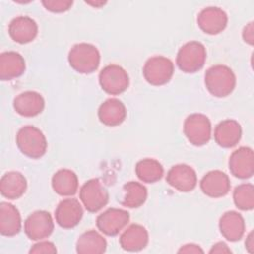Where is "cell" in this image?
Returning a JSON list of instances; mask_svg holds the SVG:
<instances>
[{"label": "cell", "instance_id": "6da1fadb", "mask_svg": "<svg viewBox=\"0 0 254 254\" xmlns=\"http://www.w3.org/2000/svg\"><path fill=\"white\" fill-rule=\"evenodd\" d=\"M204 83L210 94L215 97H225L234 90L236 77L230 67L215 64L206 70Z\"/></svg>", "mask_w": 254, "mask_h": 254}, {"label": "cell", "instance_id": "7a4b0ae2", "mask_svg": "<svg viewBox=\"0 0 254 254\" xmlns=\"http://www.w3.org/2000/svg\"><path fill=\"white\" fill-rule=\"evenodd\" d=\"M16 144L21 153L31 159H39L43 157L48 148L47 139L44 133L32 125L24 126L18 131Z\"/></svg>", "mask_w": 254, "mask_h": 254}, {"label": "cell", "instance_id": "3957f363", "mask_svg": "<svg viewBox=\"0 0 254 254\" xmlns=\"http://www.w3.org/2000/svg\"><path fill=\"white\" fill-rule=\"evenodd\" d=\"M69 65L79 73H91L100 64V54L97 48L91 44L79 43L74 45L68 53Z\"/></svg>", "mask_w": 254, "mask_h": 254}, {"label": "cell", "instance_id": "277c9868", "mask_svg": "<svg viewBox=\"0 0 254 254\" xmlns=\"http://www.w3.org/2000/svg\"><path fill=\"white\" fill-rule=\"evenodd\" d=\"M205 60V47L200 42L190 41L180 48L176 62L182 71L193 73L203 67Z\"/></svg>", "mask_w": 254, "mask_h": 254}, {"label": "cell", "instance_id": "5b68a950", "mask_svg": "<svg viewBox=\"0 0 254 254\" xmlns=\"http://www.w3.org/2000/svg\"><path fill=\"white\" fill-rule=\"evenodd\" d=\"M174 74L173 62L163 56L150 58L144 64L143 75L148 83L160 86L168 83Z\"/></svg>", "mask_w": 254, "mask_h": 254}, {"label": "cell", "instance_id": "8992f818", "mask_svg": "<svg viewBox=\"0 0 254 254\" xmlns=\"http://www.w3.org/2000/svg\"><path fill=\"white\" fill-rule=\"evenodd\" d=\"M184 133L190 144L205 145L211 137V124L208 117L201 113L189 115L184 122Z\"/></svg>", "mask_w": 254, "mask_h": 254}, {"label": "cell", "instance_id": "52a82bcc", "mask_svg": "<svg viewBox=\"0 0 254 254\" xmlns=\"http://www.w3.org/2000/svg\"><path fill=\"white\" fill-rule=\"evenodd\" d=\"M101 88L108 94L118 95L129 86V75L127 71L118 64L104 66L98 75Z\"/></svg>", "mask_w": 254, "mask_h": 254}, {"label": "cell", "instance_id": "ba28073f", "mask_svg": "<svg viewBox=\"0 0 254 254\" xmlns=\"http://www.w3.org/2000/svg\"><path fill=\"white\" fill-rule=\"evenodd\" d=\"M79 198L87 211L97 212L107 204L109 195L98 179H90L81 187Z\"/></svg>", "mask_w": 254, "mask_h": 254}, {"label": "cell", "instance_id": "9c48e42d", "mask_svg": "<svg viewBox=\"0 0 254 254\" xmlns=\"http://www.w3.org/2000/svg\"><path fill=\"white\" fill-rule=\"evenodd\" d=\"M26 235L31 240H42L49 237L54 230V221L46 210H37L31 213L24 223Z\"/></svg>", "mask_w": 254, "mask_h": 254}, {"label": "cell", "instance_id": "30bf717a", "mask_svg": "<svg viewBox=\"0 0 254 254\" xmlns=\"http://www.w3.org/2000/svg\"><path fill=\"white\" fill-rule=\"evenodd\" d=\"M128 211L121 208H108L96 218L97 228L107 236L117 235L129 222Z\"/></svg>", "mask_w": 254, "mask_h": 254}, {"label": "cell", "instance_id": "8fae6325", "mask_svg": "<svg viewBox=\"0 0 254 254\" xmlns=\"http://www.w3.org/2000/svg\"><path fill=\"white\" fill-rule=\"evenodd\" d=\"M167 183L182 192H189L194 190L197 184L195 171L189 165L179 164L173 166L167 173Z\"/></svg>", "mask_w": 254, "mask_h": 254}, {"label": "cell", "instance_id": "7c38bea8", "mask_svg": "<svg viewBox=\"0 0 254 254\" xmlns=\"http://www.w3.org/2000/svg\"><path fill=\"white\" fill-rule=\"evenodd\" d=\"M82 215V206L76 198L63 199L55 210L57 223L64 229L75 227L80 222Z\"/></svg>", "mask_w": 254, "mask_h": 254}, {"label": "cell", "instance_id": "4fadbf2b", "mask_svg": "<svg viewBox=\"0 0 254 254\" xmlns=\"http://www.w3.org/2000/svg\"><path fill=\"white\" fill-rule=\"evenodd\" d=\"M231 174L238 179H249L254 174V153L249 147H240L229 157Z\"/></svg>", "mask_w": 254, "mask_h": 254}, {"label": "cell", "instance_id": "5bb4252c", "mask_svg": "<svg viewBox=\"0 0 254 254\" xmlns=\"http://www.w3.org/2000/svg\"><path fill=\"white\" fill-rule=\"evenodd\" d=\"M226 13L219 7H206L197 15V25L202 32L208 35H217L227 26Z\"/></svg>", "mask_w": 254, "mask_h": 254}, {"label": "cell", "instance_id": "9a60e30c", "mask_svg": "<svg viewBox=\"0 0 254 254\" xmlns=\"http://www.w3.org/2000/svg\"><path fill=\"white\" fill-rule=\"evenodd\" d=\"M199 186L204 194L213 198L226 195L231 187L228 176L219 170L210 171L205 174L202 177Z\"/></svg>", "mask_w": 254, "mask_h": 254}, {"label": "cell", "instance_id": "2e32d148", "mask_svg": "<svg viewBox=\"0 0 254 254\" xmlns=\"http://www.w3.org/2000/svg\"><path fill=\"white\" fill-rule=\"evenodd\" d=\"M15 111L24 117H35L45 108V99L37 91H24L18 94L13 101Z\"/></svg>", "mask_w": 254, "mask_h": 254}, {"label": "cell", "instance_id": "e0dca14e", "mask_svg": "<svg viewBox=\"0 0 254 254\" xmlns=\"http://www.w3.org/2000/svg\"><path fill=\"white\" fill-rule=\"evenodd\" d=\"M8 33L16 43L27 44L37 37L38 25L35 20L28 16H18L10 22Z\"/></svg>", "mask_w": 254, "mask_h": 254}, {"label": "cell", "instance_id": "ac0fdd59", "mask_svg": "<svg viewBox=\"0 0 254 254\" xmlns=\"http://www.w3.org/2000/svg\"><path fill=\"white\" fill-rule=\"evenodd\" d=\"M149 242L147 229L140 224L129 225L121 234L119 243L122 249L129 252L143 250Z\"/></svg>", "mask_w": 254, "mask_h": 254}, {"label": "cell", "instance_id": "d6986e66", "mask_svg": "<svg viewBox=\"0 0 254 254\" xmlns=\"http://www.w3.org/2000/svg\"><path fill=\"white\" fill-rule=\"evenodd\" d=\"M125 105L117 98H109L101 103L98 108V118L106 126L114 127L120 125L126 118Z\"/></svg>", "mask_w": 254, "mask_h": 254}, {"label": "cell", "instance_id": "ffe728a7", "mask_svg": "<svg viewBox=\"0 0 254 254\" xmlns=\"http://www.w3.org/2000/svg\"><path fill=\"white\" fill-rule=\"evenodd\" d=\"M218 225L222 236L231 242L240 240L245 231L244 218L240 213L233 210L223 213Z\"/></svg>", "mask_w": 254, "mask_h": 254}, {"label": "cell", "instance_id": "44dd1931", "mask_svg": "<svg viewBox=\"0 0 254 254\" xmlns=\"http://www.w3.org/2000/svg\"><path fill=\"white\" fill-rule=\"evenodd\" d=\"M241 135V126L233 119L221 121L214 129V140L222 148L234 147L240 141Z\"/></svg>", "mask_w": 254, "mask_h": 254}, {"label": "cell", "instance_id": "7402d4cb", "mask_svg": "<svg viewBox=\"0 0 254 254\" xmlns=\"http://www.w3.org/2000/svg\"><path fill=\"white\" fill-rule=\"evenodd\" d=\"M22 228V219L16 206L9 202L0 203V233L4 236H14Z\"/></svg>", "mask_w": 254, "mask_h": 254}, {"label": "cell", "instance_id": "603a6c76", "mask_svg": "<svg viewBox=\"0 0 254 254\" xmlns=\"http://www.w3.org/2000/svg\"><path fill=\"white\" fill-rule=\"evenodd\" d=\"M26 68L24 58L17 52H5L0 56V78L12 80L21 76Z\"/></svg>", "mask_w": 254, "mask_h": 254}, {"label": "cell", "instance_id": "cb8c5ba5", "mask_svg": "<svg viewBox=\"0 0 254 254\" xmlns=\"http://www.w3.org/2000/svg\"><path fill=\"white\" fill-rule=\"evenodd\" d=\"M27 190V180L20 172L11 171L2 176L0 181L1 194L8 199L21 197Z\"/></svg>", "mask_w": 254, "mask_h": 254}, {"label": "cell", "instance_id": "d4e9b609", "mask_svg": "<svg viewBox=\"0 0 254 254\" xmlns=\"http://www.w3.org/2000/svg\"><path fill=\"white\" fill-rule=\"evenodd\" d=\"M53 190L62 196H71L78 189V179L76 174L69 169L57 171L52 178Z\"/></svg>", "mask_w": 254, "mask_h": 254}, {"label": "cell", "instance_id": "484cf974", "mask_svg": "<svg viewBox=\"0 0 254 254\" xmlns=\"http://www.w3.org/2000/svg\"><path fill=\"white\" fill-rule=\"evenodd\" d=\"M107 242L96 230L83 232L76 241V252L79 254H101L105 252Z\"/></svg>", "mask_w": 254, "mask_h": 254}, {"label": "cell", "instance_id": "4316f807", "mask_svg": "<svg viewBox=\"0 0 254 254\" xmlns=\"http://www.w3.org/2000/svg\"><path fill=\"white\" fill-rule=\"evenodd\" d=\"M135 172L140 181L153 184L162 179L164 168L159 161L152 158H146L136 164Z\"/></svg>", "mask_w": 254, "mask_h": 254}, {"label": "cell", "instance_id": "83f0119b", "mask_svg": "<svg viewBox=\"0 0 254 254\" xmlns=\"http://www.w3.org/2000/svg\"><path fill=\"white\" fill-rule=\"evenodd\" d=\"M125 192L121 204L129 208H137L143 205L147 199L148 191L145 186L138 182H128L123 186Z\"/></svg>", "mask_w": 254, "mask_h": 254}, {"label": "cell", "instance_id": "f1b7e54d", "mask_svg": "<svg viewBox=\"0 0 254 254\" xmlns=\"http://www.w3.org/2000/svg\"><path fill=\"white\" fill-rule=\"evenodd\" d=\"M233 201L241 210H252L254 207V188L252 184H241L233 191Z\"/></svg>", "mask_w": 254, "mask_h": 254}, {"label": "cell", "instance_id": "f546056e", "mask_svg": "<svg viewBox=\"0 0 254 254\" xmlns=\"http://www.w3.org/2000/svg\"><path fill=\"white\" fill-rule=\"evenodd\" d=\"M44 7L53 13H63L69 10L73 4L72 0H44Z\"/></svg>", "mask_w": 254, "mask_h": 254}, {"label": "cell", "instance_id": "4dcf8cb0", "mask_svg": "<svg viewBox=\"0 0 254 254\" xmlns=\"http://www.w3.org/2000/svg\"><path fill=\"white\" fill-rule=\"evenodd\" d=\"M29 252L33 254H54L57 253V248L51 241H40L34 244Z\"/></svg>", "mask_w": 254, "mask_h": 254}, {"label": "cell", "instance_id": "1f68e13d", "mask_svg": "<svg viewBox=\"0 0 254 254\" xmlns=\"http://www.w3.org/2000/svg\"><path fill=\"white\" fill-rule=\"evenodd\" d=\"M242 38L245 43L249 45H253L254 43V29H253V22H250L247 24V26L244 27L242 32Z\"/></svg>", "mask_w": 254, "mask_h": 254}, {"label": "cell", "instance_id": "d6a6232c", "mask_svg": "<svg viewBox=\"0 0 254 254\" xmlns=\"http://www.w3.org/2000/svg\"><path fill=\"white\" fill-rule=\"evenodd\" d=\"M179 253H203V250L199 247V245H196V244H193V243H189V244H186L184 246H182L179 251Z\"/></svg>", "mask_w": 254, "mask_h": 254}, {"label": "cell", "instance_id": "836d02e7", "mask_svg": "<svg viewBox=\"0 0 254 254\" xmlns=\"http://www.w3.org/2000/svg\"><path fill=\"white\" fill-rule=\"evenodd\" d=\"M209 253H231V250L224 242H217L212 245L211 249L209 250Z\"/></svg>", "mask_w": 254, "mask_h": 254}, {"label": "cell", "instance_id": "e575fe53", "mask_svg": "<svg viewBox=\"0 0 254 254\" xmlns=\"http://www.w3.org/2000/svg\"><path fill=\"white\" fill-rule=\"evenodd\" d=\"M245 247H246V249L248 250V252L253 253V248H254L253 231H251V232L248 234V236H247V238H246V240H245Z\"/></svg>", "mask_w": 254, "mask_h": 254}, {"label": "cell", "instance_id": "d590c367", "mask_svg": "<svg viewBox=\"0 0 254 254\" xmlns=\"http://www.w3.org/2000/svg\"><path fill=\"white\" fill-rule=\"evenodd\" d=\"M87 4L89 5H92L93 7H100L102 5H104L106 2H102V1H99V2H86Z\"/></svg>", "mask_w": 254, "mask_h": 254}]
</instances>
